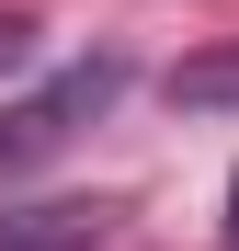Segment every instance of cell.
Masks as SVG:
<instances>
[{
    "instance_id": "4",
    "label": "cell",
    "mask_w": 239,
    "mask_h": 251,
    "mask_svg": "<svg viewBox=\"0 0 239 251\" xmlns=\"http://www.w3.org/2000/svg\"><path fill=\"white\" fill-rule=\"evenodd\" d=\"M23 57H34V23H23V12H0V80H12Z\"/></svg>"
},
{
    "instance_id": "1",
    "label": "cell",
    "mask_w": 239,
    "mask_h": 251,
    "mask_svg": "<svg viewBox=\"0 0 239 251\" xmlns=\"http://www.w3.org/2000/svg\"><path fill=\"white\" fill-rule=\"evenodd\" d=\"M114 92H126V57H80V69H57L34 103H12L0 114V172H23V160H57L80 126H91Z\"/></svg>"
},
{
    "instance_id": "3",
    "label": "cell",
    "mask_w": 239,
    "mask_h": 251,
    "mask_svg": "<svg viewBox=\"0 0 239 251\" xmlns=\"http://www.w3.org/2000/svg\"><path fill=\"white\" fill-rule=\"evenodd\" d=\"M171 103H182V114H239V46L182 57V69H171Z\"/></svg>"
},
{
    "instance_id": "5",
    "label": "cell",
    "mask_w": 239,
    "mask_h": 251,
    "mask_svg": "<svg viewBox=\"0 0 239 251\" xmlns=\"http://www.w3.org/2000/svg\"><path fill=\"white\" fill-rule=\"evenodd\" d=\"M228 251H239V183H228Z\"/></svg>"
},
{
    "instance_id": "2",
    "label": "cell",
    "mask_w": 239,
    "mask_h": 251,
    "mask_svg": "<svg viewBox=\"0 0 239 251\" xmlns=\"http://www.w3.org/2000/svg\"><path fill=\"white\" fill-rule=\"evenodd\" d=\"M103 228H114L103 194H57V205H12L0 217V251H91Z\"/></svg>"
}]
</instances>
